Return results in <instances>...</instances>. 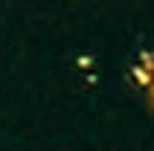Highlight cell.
Instances as JSON below:
<instances>
[{"label": "cell", "instance_id": "cell-1", "mask_svg": "<svg viewBox=\"0 0 154 151\" xmlns=\"http://www.w3.org/2000/svg\"><path fill=\"white\" fill-rule=\"evenodd\" d=\"M151 70H154L151 55H148V52H143V55H140V61L131 67V79H134L140 87H148V84H151Z\"/></svg>", "mask_w": 154, "mask_h": 151}, {"label": "cell", "instance_id": "cell-2", "mask_svg": "<svg viewBox=\"0 0 154 151\" xmlns=\"http://www.w3.org/2000/svg\"><path fill=\"white\" fill-rule=\"evenodd\" d=\"M90 64H93V58H90V55H82V58H79V67H82V70H87Z\"/></svg>", "mask_w": 154, "mask_h": 151}]
</instances>
